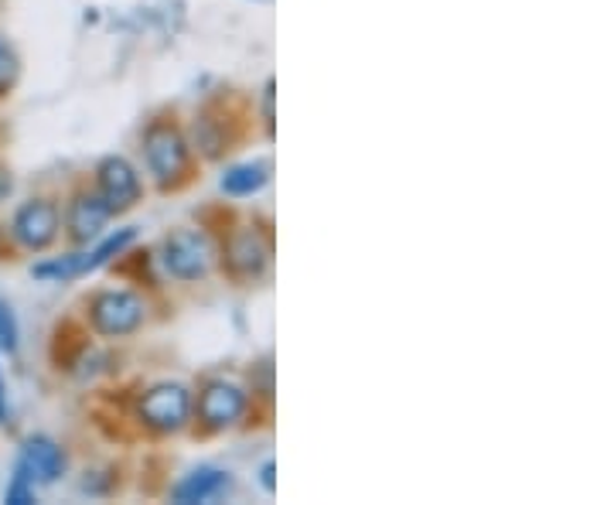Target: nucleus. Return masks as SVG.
Instances as JSON below:
<instances>
[{
  "label": "nucleus",
  "instance_id": "1",
  "mask_svg": "<svg viewBox=\"0 0 614 505\" xmlns=\"http://www.w3.org/2000/svg\"><path fill=\"white\" fill-rule=\"evenodd\" d=\"M216 263V249L209 243V236L198 230H182L168 236L164 243V267L177 281H198L212 270Z\"/></svg>",
  "mask_w": 614,
  "mask_h": 505
},
{
  "label": "nucleus",
  "instance_id": "2",
  "mask_svg": "<svg viewBox=\"0 0 614 505\" xmlns=\"http://www.w3.org/2000/svg\"><path fill=\"white\" fill-rule=\"evenodd\" d=\"M144 155H147V168L161 185H171L174 178H182L188 168V144L185 137L168 123L150 126L144 137Z\"/></svg>",
  "mask_w": 614,
  "mask_h": 505
},
{
  "label": "nucleus",
  "instance_id": "3",
  "mask_svg": "<svg viewBox=\"0 0 614 505\" xmlns=\"http://www.w3.org/2000/svg\"><path fill=\"white\" fill-rule=\"evenodd\" d=\"M93 324L99 335H131L144 321V300L134 291H102L93 297Z\"/></svg>",
  "mask_w": 614,
  "mask_h": 505
},
{
  "label": "nucleus",
  "instance_id": "4",
  "mask_svg": "<svg viewBox=\"0 0 614 505\" xmlns=\"http://www.w3.org/2000/svg\"><path fill=\"white\" fill-rule=\"evenodd\" d=\"M192 414V393L177 383H161L154 386L140 399V417L154 427V431H177L188 423Z\"/></svg>",
  "mask_w": 614,
  "mask_h": 505
},
{
  "label": "nucleus",
  "instance_id": "5",
  "mask_svg": "<svg viewBox=\"0 0 614 505\" xmlns=\"http://www.w3.org/2000/svg\"><path fill=\"white\" fill-rule=\"evenodd\" d=\"M243 414H246V390L236 383H225V379H216V383H209L198 396V417L205 427H212V431L233 427Z\"/></svg>",
  "mask_w": 614,
  "mask_h": 505
},
{
  "label": "nucleus",
  "instance_id": "6",
  "mask_svg": "<svg viewBox=\"0 0 614 505\" xmlns=\"http://www.w3.org/2000/svg\"><path fill=\"white\" fill-rule=\"evenodd\" d=\"M99 198L107 201L110 212L131 209L140 198V178L131 161L123 158H107L99 164Z\"/></svg>",
  "mask_w": 614,
  "mask_h": 505
},
{
  "label": "nucleus",
  "instance_id": "7",
  "mask_svg": "<svg viewBox=\"0 0 614 505\" xmlns=\"http://www.w3.org/2000/svg\"><path fill=\"white\" fill-rule=\"evenodd\" d=\"M14 236L28 249H45L59 236V209L45 198L28 201V206L14 215Z\"/></svg>",
  "mask_w": 614,
  "mask_h": 505
},
{
  "label": "nucleus",
  "instance_id": "8",
  "mask_svg": "<svg viewBox=\"0 0 614 505\" xmlns=\"http://www.w3.org/2000/svg\"><path fill=\"white\" fill-rule=\"evenodd\" d=\"M225 260L236 276H260L270 260V243L256 230H236L225 246Z\"/></svg>",
  "mask_w": 614,
  "mask_h": 505
},
{
  "label": "nucleus",
  "instance_id": "9",
  "mask_svg": "<svg viewBox=\"0 0 614 505\" xmlns=\"http://www.w3.org/2000/svg\"><path fill=\"white\" fill-rule=\"evenodd\" d=\"M113 212L107 209V201L99 195H75L72 206H69V230H72V239L75 243H89L102 233V225H107Z\"/></svg>",
  "mask_w": 614,
  "mask_h": 505
},
{
  "label": "nucleus",
  "instance_id": "10",
  "mask_svg": "<svg viewBox=\"0 0 614 505\" xmlns=\"http://www.w3.org/2000/svg\"><path fill=\"white\" fill-rule=\"evenodd\" d=\"M21 468L28 471L35 482H56L65 468V454L56 441L48 438H32L24 444V454H21Z\"/></svg>",
  "mask_w": 614,
  "mask_h": 505
},
{
  "label": "nucleus",
  "instance_id": "11",
  "mask_svg": "<svg viewBox=\"0 0 614 505\" xmlns=\"http://www.w3.org/2000/svg\"><path fill=\"white\" fill-rule=\"evenodd\" d=\"M229 489V475L216 471V468H198L192 471L185 482L174 485V502H209L216 495H222Z\"/></svg>",
  "mask_w": 614,
  "mask_h": 505
},
{
  "label": "nucleus",
  "instance_id": "12",
  "mask_svg": "<svg viewBox=\"0 0 614 505\" xmlns=\"http://www.w3.org/2000/svg\"><path fill=\"white\" fill-rule=\"evenodd\" d=\"M270 178V168L263 161H249V164H236V168H229L222 174V192L225 195H253V192H260Z\"/></svg>",
  "mask_w": 614,
  "mask_h": 505
},
{
  "label": "nucleus",
  "instance_id": "13",
  "mask_svg": "<svg viewBox=\"0 0 614 505\" xmlns=\"http://www.w3.org/2000/svg\"><path fill=\"white\" fill-rule=\"evenodd\" d=\"M131 239H134V230H120L116 236H110L107 243H102V246L93 253V257H79V273H89V270L102 267V263H107V260L113 257V253H120Z\"/></svg>",
  "mask_w": 614,
  "mask_h": 505
},
{
  "label": "nucleus",
  "instance_id": "14",
  "mask_svg": "<svg viewBox=\"0 0 614 505\" xmlns=\"http://www.w3.org/2000/svg\"><path fill=\"white\" fill-rule=\"evenodd\" d=\"M35 498V478L24 471L21 465H17V475H14V485L8 489V502H14V505H24V502H32Z\"/></svg>",
  "mask_w": 614,
  "mask_h": 505
},
{
  "label": "nucleus",
  "instance_id": "15",
  "mask_svg": "<svg viewBox=\"0 0 614 505\" xmlns=\"http://www.w3.org/2000/svg\"><path fill=\"white\" fill-rule=\"evenodd\" d=\"M0 348H8V352L17 348V321L4 300H0Z\"/></svg>",
  "mask_w": 614,
  "mask_h": 505
},
{
  "label": "nucleus",
  "instance_id": "16",
  "mask_svg": "<svg viewBox=\"0 0 614 505\" xmlns=\"http://www.w3.org/2000/svg\"><path fill=\"white\" fill-rule=\"evenodd\" d=\"M11 79H14V56L0 48V89H8Z\"/></svg>",
  "mask_w": 614,
  "mask_h": 505
},
{
  "label": "nucleus",
  "instance_id": "17",
  "mask_svg": "<svg viewBox=\"0 0 614 505\" xmlns=\"http://www.w3.org/2000/svg\"><path fill=\"white\" fill-rule=\"evenodd\" d=\"M263 485L273 492V465H263Z\"/></svg>",
  "mask_w": 614,
  "mask_h": 505
},
{
  "label": "nucleus",
  "instance_id": "18",
  "mask_svg": "<svg viewBox=\"0 0 614 505\" xmlns=\"http://www.w3.org/2000/svg\"><path fill=\"white\" fill-rule=\"evenodd\" d=\"M0 420H8V403H4V386H0Z\"/></svg>",
  "mask_w": 614,
  "mask_h": 505
}]
</instances>
